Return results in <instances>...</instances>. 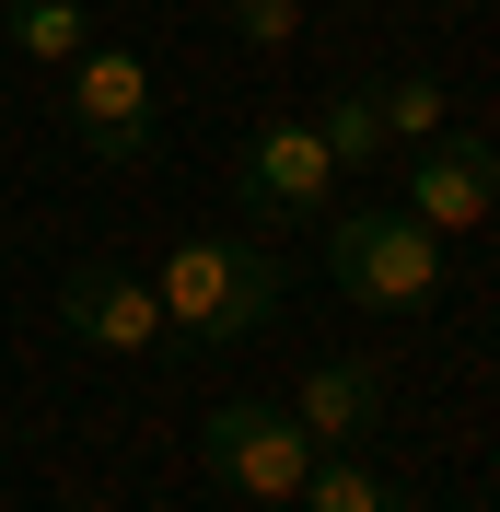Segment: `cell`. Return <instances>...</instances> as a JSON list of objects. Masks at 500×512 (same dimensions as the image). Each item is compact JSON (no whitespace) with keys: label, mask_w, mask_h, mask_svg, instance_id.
Returning <instances> with one entry per match:
<instances>
[{"label":"cell","mask_w":500,"mask_h":512,"mask_svg":"<svg viewBox=\"0 0 500 512\" xmlns=\"http://www.w3.org/2000/svg\"><path fill=\"white\" fill-rule=\"evenodd\" d=\"M396 210H419L431 233H477L500 210V140H477V128H442V140H419L407 152V198Z\"/></svg>","instance_id":"52a82bcc"},{"label":"cell","mask_w":500,"mask_h":512,"mask_svg":"<svg viewBox=\"0 0 500 512\" xmlns=\"http://www.w3.org/2000/svg\"><path fill=\"white\" fill-rule=\"evenodd\" d=\"M0 35H12L35 70H70L82 47H94V12H82V0H12V12H0Z\"/></svg>","instance_id":"30bf717a"},{"label":"cell","mask_w":500,"mask_h":512,"mask_svg":"<svg viewBox=\"0 0 500 512\" xmlns=\"http://www.w3.org/2000/svg\"><path fill=\"white\" fill-rule=\"evenodd\" d=\"M59 117H70V140H82L94 163H152V140H163V82H152L140 47H82V59L59 70Z\"/></svg>","instance_id":"3957f363"},{"label":"cell","mask_w":500,"mask_h":512,"mask_svg":"<svg viewBox=\"0 0 500 512\" xmlns=\"http://www.w3.org/2000/svg\"><path fill=\"white\" fill-rule=\"evenodd\" d=\"M198 466H210L221 489H245V501H303L314 431L280 408V396H221V408L198 419Z\"/></svg>","instance_id":"277c9868"},{"label":"cell","mask_w":500,"mask_h":512,"mask_svg":"<svg viewBox=\"0 0 500 512\" xmlns=\"http://www.w3.org/2000/svg\"><path fill=\"white\" fill-rule=\"evenodd\" d=\"M454 512H500V501H454Z\"/></svg>","instance_id":"5bb4252c"},{"label":"cell","mask_w":500,"mask_h":512,"mask_svg":"<svg viewBox=\"0 0 500 512\" xmlns=\"http://www.w3.org/2000/svg\"><path fill=\"white\" fill-rule=\"evenodd\" d=\"M303 512H419L396 478H384L373 454L349 443V454H314V478H303Z\"/></svg>","instance_id":"9c48e42d"},{"label":"cell","mask_w":500,"mask_h":512,"mask_svg":"<svg viewBox=\"0 0 500 512\" xmlns=\"http://www.w3.org/2000/svg\"><path fill=\"white\" fill-rule=\"evenodd\" d=\"M338 163H326V140H314V117H268L233 152V210H256V222H326L338 210Z\"/></svg>","instance_id":"5b68a950"},{"label":"cell","mask_w":500,"mask_h":512,"mask_svg":"<svg viewBox=\"0 0 500 512\" xmlns=\"http://www.w3.org/2000/svg\"><path fill=\"white\" fill-rule=\"evenodd\" d=\"M221 35L256 47V59H280V47H303V0H221Z\"/></svg>","instance_id":"4fadbf2b"},{"label":"cell","mask_w":500,"mask_h":512,"mask_svg":"<svg viewBox=\"0 0 500 512\" xmlns=\"http://www.w3.org/2000/svg\"><path fill=\"white\" fill-rule=\"evenodd\" d=\"M373 105H384V140H407V152L454 128V82L442 70H396V82H373Z\"/></svg>","instance_id":"8fae6325"},{"label":"cell","mask_w":500,"mask_h":512,"mask_svg":"<svg viewBox=\"0 0 500 512\" xmlns=\"http://www.w3.org/2000/svg\"><path fill=\"white\" fill-rule=\"evenodd\" d=\"M59 326L105 361H140V350H163V291L140 268H117V256H82L59 280Z\"/></svg>","instance_id":"8992f818"},{"label":"cell","mask_w":500,"mask_h":512,"mask_svg":"<svg viewBox=\"0 0 500 512\" xmlns=\"http://www.w3.org/2000/svg\"><path fill=\"white\" fill-rule=\"evenodd\" d=\"M314 140H326V163H338V175H361V163L384 152V105H373V82H349V94L314 105Z\"/></svg>","instance_id":"7c38bea8"},{"label":"cell","mask_w":500,"mask_h":512,"mask_svg":"<svg viewBox=\"0 0 500 512\" xmlns=\"http://www.w3.org/2000/svg\"><path fill=\"white\" fill-rule=\"evenodd\" d=\"M384 408H396V384L373 373V361H314L303 384H291V419L314 431V454H349V443H373Z\"/></svg>","instance_id":"ba28073f"},{"label":"cell","mask_w":500,"mask_h":512,"mask_svg":"<svg viewBox=\"0 0 500 512\" xmlns=\"http://www.w3.org/2000/svg\"><path fill=\"white\" fill-rule=\"evenodd\" d=\"M163 338H187V350H245L256 326L291 303V268L256 233H187V245L163 256Z\"/></svg>","instance_id":"6da1fadb"},{"label":"cell","mask_w":500,"mask_h":512,"mask_svg":"<svg viewBox=\"0 0 500 512\" xmlns=\"http://www.w3.org/2000/svg\"><path fill=\"white\" fill-rule=\"evenodd\" d=\"M326 280L373 315H431L442 303V233L419 210H326Z\"/></svg>","instance_id":"7a4b0ae2"}]
</instances>
